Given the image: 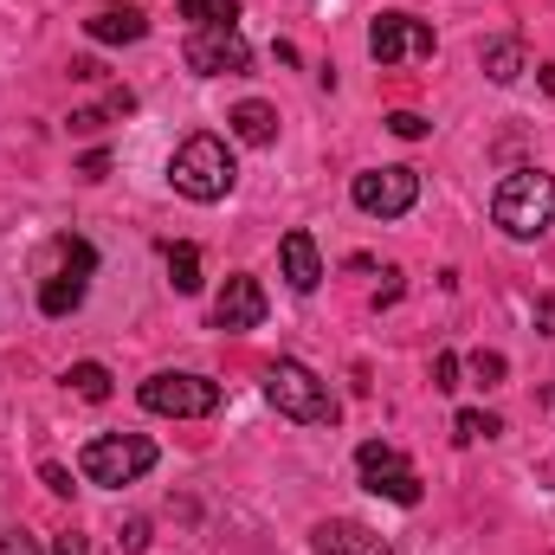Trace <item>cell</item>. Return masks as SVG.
I'll use <instances>...</instances> for the list:
<instances>
[{
  "instance_id": "23",
  "label": "cell",
  "mask_w": 555,
  "mask_h": 555,
  "mask_svg": "<svg viewBox=\"0 0 555 555\" xmlns=\"http://www.w3.org/2000/svg\"><path fill=\"white\" fill-rule=\"evenodd\" d=\"M459 369H465V362H459L452 349H439V356H433V388H439V395H452V388H459Z\"/></svg>"
},
{
  "instance_id": "19",
  "label": "cell",
  "mask_w": 555,
  "mask_h": 555,
  "mask_svg": "<svg viewBox=\"0 0 555 555\" xmlns=\"http://www.w3.org/2000/svg\"><path fill=\"white\" fill-rule=\"evenodd\" d=\"M65 388H72L78 401H111V388H117V382H111V369H104V362H72V369H65Z\"/></svg>"
},
{
  "instance_id": "26",
  "label": "cell",
  "mask_w": 555,
  "mask_h": 555,
  "mask_svg": "<svg viewBox=\"0 0 555 555\" xmlns=\"http://www.w3.org/2000/svg\"><path fill=\"white\" fill-rule=\"evenodd\" d=\"M388 130H395L401 142H420V137H426V117H420V111H395V117H388Z\"/></svg>"
},
{
  "instance_id": "4",
  "label": "cell",
  "mask_w": 555,
  "mask_h": 555,
  "mask_svg": "<svg viewBox=\"0 0 555 555\" xmlns=\"http://www.w3.org/2000/svg\"><path fill=\"white\" fill-rule=\"evenodd\" d=\"M78 472L85 485H104V491H124L155 472V439L149 433H98L85 452H78Z\"/></svg>"
},
{
  "instance_id": "29",
  "label": "cell",
  "mask_w": 555,
  "mask_h": 555,
  "mask_svg": "<svg viewBox=\"0 0 555 555\" xmlns=\"http://www.w3.org/2000/svg\"><path fill=\"white\" fill-rule=\"evenodd\" d=\"M78 175H85V181H104V175H111V155H104V149H91V155L78 162Z\"/></svg>"
},
{
  "instance_id": "8",
  "label": "cell",
  "mask_w": 555,
  "mask_h": 555,
  "mask_svg": "<svg viewBox=\"0 0 555 555\" xmlns=\"http://www.w3.org/2000/svg\"><path fill=\"white\" fill-rule=\"evenodd\" d=\"M433 52H439V33L426 20H414V13H375V26H369V59L375 65H420Z\"/></svg>"
},
{
  "instance_id": "6",
  "label": "cell",
  "mask_w": 555,
  "mask_h": 555,
  "mask_svg": "<svg viewBox=\"0 0 555 555\" xmlns=\"http://www.w3.org/2000/svg\"><path fill=\"white\" fill-rule=\"evenodd\" d=\"M349 201H356V214H369V220H401V214H414V201H420V168H408V162L362 168V175L349 181Z\"/></svg>"
},
{
  "instance_id": "5",
  "label": "cell",
  "mask_w": 555,
  "mask_h": 555,
  "mask_svg": "<svg viewBox=\"0 0 555 555\" xmlns=\"http://www.w3.org/2000/svg\"><path fill=\"white\" fill-rule=\"evenodd\" d=\"M137 401L149 408V414H162V420H207L214 408H220V382L162 369V375H149V382L137 388Z\"/></svg>"
},
{
  "instance_id": "22",
  "label": "cell",
  "mask_w": 555,
  "mask_h": 555,
  "mask_svg": "<svg viewBox=\"0 0 555 555\" xmlns=\"http://www.w3.org/2000/svg\"><path fill=\"white\" fill-rule=\"evenodd\" d=\"M472 375H478V388H498V382H504V356H498V349H478V356H472Z\"/></svg>"
},
{
  "instance_id": "30",
  "label": "cell",
  "mask_w": 555,
  "mask_h": 555,
  "mask_svg": "<svg viewBox=\"0 0 555 555\" xmlns=\"http://www.w3.org/2000/svg\"><path fill=\"white\" fill-rule=\"evenodd\" d=\"M104 111H111V117H130V111H137V91H111Z\"/></svg>"
},
{
  "instance_id": "18",
  "label": "cell",
  "mask_w": 555,
  "mask_h": 555,
  "mask_svg": "<svg viewBox=\"0 0 555 555\" xmlns=\"http://www.w3.org/2000/svg\"><path fill=\"white\" fill-rule=\"evenodd\" d=\"M162 259H168V284H175L181 297H194V291H201V253H194L188 240H181V246L168 240V246H162Z\"/></svg>"
},
{
  "instance_id": "25",
  "label": "cell",
  "mask_w": 555,
  "mask_h": 555,
  "mask_svg": "<svg viewBox=\"0 0 555 555\" xmlns=\"http://www.w3.org/2000/svg\"><path fill=\"white\" fill-rule=\"evenodd\" d=\"M0 555H46L33 530H0Z\"/></svg>"
},
{
  "instance_id": "9",
  "label": "cell",
  "mask_w": 555,
  "mask_h": 555,
  "mask_svg": "<svg viewBox=\"0 0 555 555\" xmlns=\"http://www.w3.org/2000/svg\"><path fill=\"white\" fill-rule=\"evenodd\" d=\"M181 59H188V72H194V78H240V72H253V46H246V33H240V26L188 33Z\"/></svg>"
},
{
  "instance_id": "31",
  "label": "cell",
  "mask_w": 555,
  "mask_h": 555,
  "mask_svg": "<svg viewBox=\"0 0 555 555\" xmlns=\"http://www.w3.org/2000/svg\"><path fill=\"white\" fill-rule=\"evenodd\" d=\"M52 555H85V543H78V537L65 530V537H59V550H52Z\"/></svg>"
},
{
  "instance_id": "12",
  "label": "cell",
  "mask_w": 555,
  "mask_h": 555,
  "mask_svg": "<svg viewBox=\"0 0 555 555\" xmlns=\"http://www.w3.org/2000/svg\"><path fill=\"white\" fill-rule=\"evenodd\" d=\"M278 266H284V284H291L297 297H310V291L323 284V253H317V240H310L304 227L278 240Z\"/></svg>"
},
{
  "instance_id": "32",
  "label": "cell",
  "mask_w": 555,
  "mask_h": 555,
  "mask_svg": "<svg viewBox=\"0 0 555 555\" xmlns=\"http://www.w3.org/2000/svg\"><path fill=\"white\" fill-rule=\"evenodd\" d=\"M537 323H543V336H555V297L543 304V310H537Z\"/></svg>"
},
{
  "instance_id": "24",
  "label": "cell",
  "mask_w": 555,
  "mask_h": 555,
  "mask_svg": "<svg viewBox=\"0 0 555 555\" xmlns=\"http://www.w3.org/2000/svg\"><path fill=\"white\" fill-rule=\"evenodd\" d=\"M39 485H46L52 498H72V472H65L59 459H46V465H39Z\"/></svg>"
},
{
  "instance_id": "16",
  "label": "cell",
  "mask_w": 555,
  "mask_h": 555,
  "mask_svg": "<svg viewBox=\"0 0 555 555\" xmlns=\"http://www.w3.org/2000/svg\"><path fill=\"white\" fill-rule=\"evenodd\" d=\"M85 284H91V278H78V272L46 278V284H39V310H46V317H72V310L85 304Z\"/></svg>"
},
{
  "instance_id": "7",
  "label": "cell",
  "mask_w": 555,
  "mask_h": 555,
  "mask_svg": "<svg viewBox=\"0 0 555 555\" xmlns=\"http://www.w3.org/2000/svg\"><path fill=\"white\" fill-rule=\"evenodd\" d=\"M356 472H362V485H369L375 498H388V504H401V511H414V504H420V472L408 465V452H401V446L369 439V446L356 452Z\"/></svg>"
},
{
  "instance_id": "11",
  "label": "cell",
  "mask_w": 555,
  "mask_h": 555,
  "mask_svg": "<svg viewBox=\"0 0 555 555\" xmlns=\"http://www.w3.org/2000/svg\"><path fill=\"white\" fill-rule=\"evenodd\" d=\"M310 550L317 555H395L388 550V537H375V530L356 524V517H330V524H317V530H310Z\"/></svg>"
},
{
  "instance_id": "33",
  "label": "cell",
  "mask_w": 555,
  "mask_h": 555,
  "mask_svg": "<svg viewBox=\"0 0 555 555\" xmlns=\"http://www.w3.org/2000/svg\"><path fill=\"white\" fill-rule=\"evenodd\" d=\"M537 85H543V91L555 98V65H537Z\"/></svg>"
},
{
  "instance_id": "21",
  "label": "cell",
  "mask_w": 555,
  "mask_h": 555,
  "mask_svg": "<svg viewBox=\"0 0 555 555\" xmlns=\"http://www.w3.org/2000/svg\"><path fill=\"white\" fill-rule=\"evenodd\" d=\"M59 259H65V272H78V278L98 272V253H91V240H78V233L59 240Z\"/></svg>"
},
{
  "instance_id": "14",
  "label": "cell",
  "mask_w": 555,
  "mask_h": 555,
  "mask_svg": "<svg viewBox=\"0 0 555 555\" xmlns=\"http://www.w3.org/2000/svg\"><path fill=\"white\" fill-rule=\"evenodd\" d=\"M227 130L246 142V149H272V142H278V111L266 104V98H246V104H233Z\"/></svg>"
},
{
  "instance_id": "10",
  "label": "cell",
  "mask_w": 555,
  "mask_h": 555,
  "mask_svg": "<svg viewBox=\"0 0 555 555\" xmlns=\"http://www.w3.org/2000/svg\"><path fill=\"white\" fill-rule=\"evenodd\" d=\"M266 323V284L246 272L227 278V291L214 297V330H227V336H246V330H259Z\"/></svg>"
},
{
  "instance_id": "3",
  "label": "cell",
  "mask_w": 555,
  "mask_h": 555,
  "mask_svg": "<svg viewBox=\"0 0 555 555\" xmlns=\"http://www.w3.org/2000/svg\"><path fill=\"white\" fill-rule=\"evenodd\" d=\"M266 401H272L284 420H297V426H336V420H343L330 382H323L310 362H297V356H278L272 369H266Z\"/></svg>"
},
{
  "instance_id": "28",
  "label": "cell",
  "mask_w": 555,
  "mask_h": 555,
  "mask_svg": "<svg viewBox=\"0 0 555 555\" xmlns=\"http://www.w3.org/2000/svg\"><path fill=\"white\" fill-rule=\"evenodd\" d=\"M104 124H111V111H72V137H91Z\"/></svg>"
},
{
  "instance_id": "1",
  "label": "cell",
  "mask_w": 555,
  "mask_h": 555,
  "mask_svg": "<svg viewBox=\"0 0 555 555\" xmlns=\"http://www.w3.org/2000/svg\"><path fill=\"white\" fill-rule=\"evenodd\" d=\"M168 181H175V194H181V201H194V207H214V201H227V194H233V181H240V162H233L227 137H214V130H194V137L168 155Z\"/></svg>"
},
{
  "instance_id": "27",
  "label": "cell",
  "mask_w": 555,
  "mask_h": 555,
  "mask_svg": "<svg viewBox=\"0 0 555 555\" xmlns=\"http://www.w3.org/2000/svg\"><path fill=\"white\" fill-rule=\"evenodd\" d=\"M149 537H155V530H149V517H130V524H124V537H117V543H124V550L137 555V550H149Z\"/></svg>"
},
{
  "instance_id": "17",
  "label": "cell",
  "mask_w": 555,
  "mask_h": 555,
  "mask_svg": "<svg viewBox=\"0 0 555 555\" xmlns=\"http://www.w3.org/2000/svg\"><path fill=\"white\" fill-rule=\"evenodd\" d=\"M181 20L194 33H220V26H240V0H181Z\"/></svg>"
},
{
  "instance_id": "20",
  "label": "cell",
  "mask_w": 555,
  "mask_h": 555,
  "mask_svg": "<svg viewBox=\"0 0 555 555\" xmlns=\"http://www.w3.org/2000/svg\"><path fill=\"white\" fill-rule=\"evenodd\" d=\"M504 426H498V414H478V408H459V420H452V439L459 446H478V439H498Z\"/></svg>"
},
{
  "instance_id": "15",
  "label": "cell",
  "mask_w": 555,
  "mask_h": 555,
  "mask_svg": "<svg viewBox=\"0 0 555 555\" xmlns=\"http://www.w3.org/2000/svg\"><path fill=\"white\" fill-rule=\"evenodd\" d=\"M478 65H485L491 85H517V78L530 72V52H524V39L504 33V39H485V46H478Z\"/></svg>"
},
{
  "instance_id": "13",
  "label": "cell",
  "mask_w": 555,
  "mask_h": 555,
  "mask_svg": "<svg viewBox=\"0 0 555 555\" xmlns=\"http://www.w3.org/2000/svg\"><path fill=\"white\" fill-rule=\"evenodd\" d=\"M85 33H91L98 46H137L142 33H149V20H142L137 7H98V13L85 20Z\"/></svg>"
},
{
  "instance_id": "2",
  "label": "cell",
  "mask_w": 555,
  "mask_h": 555,
  "mask_svg": "<svg viewBox=\"0 0 555 555\" xmlns=\"http://www.w3.org/2000/svg\"><path fill=\"white\" fill-rule=\"evenodd\" d=\"M491 220L511 233V240H543L555 227V175L543 168H511L491 194Z\"/></svg>"
}]
</instances>
